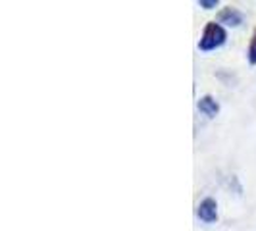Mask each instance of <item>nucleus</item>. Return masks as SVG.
Listing matches in <instances>:
<instances>
[{
	"label": "nucleus",
	"mask_w": 256,
	"mask_h": 231,
	"mask_svg": "<svg viewBox=\"0 0 256 231\" xmlns=\"http://www.w3.org/2000/svg\"><path fill=\"white\" fill-rule=\"evenodd\" d=\"M226 42V31L218 26V24H208L204 27V33H202V38L198 42L200 50H214Z\"/></svg>",
	"instance_id": "f257e3e1"
},
{
	"label": "nucleus",
	"mask_w": 256,
	"mask_h": 231,
	"mask_svg": "<svg viewBox=\"0 0 256 231\" xmlns=\"http://www.w3.org/2000/svg\"><path fill=\"white\" fill-rule=\"evenodd\" d=\"M198 218L204 220V222H216V220H218V206H216V200L204 198V200L198 204Z\"/></svg>",
	"instance_id": "f03ea898"
},
{
	"label": "nucleus",
	"mask_w": 256,
	"mask_h": 231,
	"mask_svg": "<svg viewBox=\"0 0 256 231\" xmlns=\"http://www.w3.org/2000/svg\"><path fill=\"white\" fill-rule=\"evenodd\" d=\"M218 22L228 24L231 27H237L239 24H243V14L239 12L237 8H224L218 16Z\"/></svg>",
	"instance_id": "7ed1b4c3"
},
{
	"label": "nucleus",
	"mask_w": 256,
	"mask_h": 231,
	"mask_svg": "<svg viewBox=\"0 0 256 231\" xmlns=\"http://www.w3.org/2000/svg\"><path fill=\"white\" fill-rule=\"evenodd\" d=\"M198 110H200V112H204L206 116H210V118H214V116L220 112V106L212 96H208V94H206V96H202V98L198 100Z\"/></svg>",
	"instance_id": "20e7f679"
},
{
	"label": "nucleus",
	"mask_w": 256,
	"mask_h": 231,
	"mask_svg": "<svg viewBox=\"0 0 256 231\" xmlns=\"http://www.w3.org/2000/svg\"><path fill=\"white\" fill-rule=\"evenodd\" d=\"M248 60H250V64H256V31L252 38H250V46H248Z\"/></svg>",
	"instance_id": "39448f33"
},
{
	"label": "nucleus",
	"mask_w": 256,
	"mask_h": 231,
	"mask_svg": "<svg viewBox=\"0 0 256 231\" xmlns=\"http://www.w3.org/2000/svg\"><path fill=\"white\" fill-rule=\"evenodd\" d=\"M202 8H206V10H210V8H216L218 6V0H200L198 2Z\"/></svg>",
	"instance_id": "423d86ee"
}]
</instances>
